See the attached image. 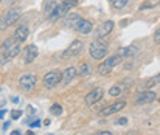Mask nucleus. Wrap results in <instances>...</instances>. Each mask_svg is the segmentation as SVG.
Segmentation results:
<instances>
[{
  "label": "nucleus",
  "mask_w": 160,
  "mask_h": 135,
  "mask_svg": "<svg viewBox=\"0 0 160 135\" xmlns=\"http://www.w3.org/2000/svg\"><path fill=\"white\" fill-rule=\"evenodd\" d=\"M0 50H2V54H3V58L5 59H12V58H16L17 54H19V51H20V42L12 36V38H6L5 41H3V44L0 47Z\"/></svg>",
  "instance_id": "nucleus-1"
},
{
  "label": "nucleus",
  "mask_w": 160,
  "mask_h": 135,
  "mask_svg": "<svg viewBox=\"0 0 160 135\" xmlns=\"http://www.w3.org/2000/svg\"><path fill=\"white\" fill-rule=\"evenodd\" d=\"M89 53H90V56L95 59V61H100V59H103V58H106L107 54V45L106 42L103 41V39H95L90 47H89Z\"/></svg>",
  "instance_id": "nucleus-2"
},
{
  "label": "nucleus",
  "mask_w": 160,
  "mask_h": 135,
  "mask_svg": "<svg viewBox=\"0 0 160 135\" xmlns=\"http://www.w3.org/2000/svg\"><path fill=\"white\" fill-rule=\"evenodd\" d=\"M76 5H78L76 0H64V2H61V3L53 9V12L50 14V19H59V17L68 14L70 9H72L73 6H76Z\"/></svg>",
  "instance_id": "nucleus-3"
},
{
  "label": "nucleus",
  "mask_w": 160,
  "mask_h": 135,
  "mask_svg": "<svg viewBox=\"0 0 160 135\" xmlns=\"http://www.w3.org/2000/svg\"><path fill=\"white\" fill-rule=\"evenodd\" d=\"M121 62V56L120 54H115V56H110V58H107L104 62H101L100 65H98V75H109L110 72H112V68L115 67V65H118Z\"/></svg>",
  "instance_id": "nucleus-4"
},
{
  "label": "nucleus",
  "mask_w": 160,
  "mask_h": 135,
  "mask_svg": "<svg viewBox=\"0 0 160 135\" xmlns=\"http://www.w3.org/2000/svg\"><path fill=\"white\" fill-rule=\"evenodd\" d=\"M36 82H38V78L34 75H31V73H27V75L20 76V79H19V89L22 90V92H30L36 86Z\"/></svg>",
  "instance_id": "nucleus-5"
},
{
  "label": "nucleus",
  "mask_w": 160,
  "mask_h": 135,
  "mask_svg": "<svg viewBox=\"0 0 160 135\" xmlns=\"http://www.w3.org/2000/svg\"><path fill=\"white\" fill-rule=\"evenodd\" d=\"M62 79V73L59 72H48L44 76V87L45 89H53L54 86H58Z\"/></svg>",
  "instance_id": "nucleus-6"
},
{
  "label": "nucleus",
  "mask_w": 160,
  "mask_h": 135,
  "mask_svg": "<svg viewBox=\"0 0 160 135\" xmlns=\"http://www.w3.org/2000/svg\"><path fill=\"white\" fill-rule=\"evenodd\" d=\"M124 106H126V101H117L113 104H109L106 107H103L101 112H100V115L101 117H109V115H112V113L120 112L121 109H124Z\"/></svg>",
  "instance_id": "nucleus-7"
},
{
  "label": "nucleus",
  "mask_w": 160,
  "mask_h": 135,
  "mask_svg": "<svg viewBox=\"0 0 160 135\" xmlns=\"http://www.w3.org/2000/svg\"><path fill=\"white\" fill-rule=\"evenodd\" d=\"M156 99H157V95H156L154 92L145 90V92L138 93V95L134 98V102H135V104H148V102H152V101H156Z\"/></svg>",
  "instance_id": "nucleus-8"
},
{
  "label": "nucleus",
  "mask_w": 160,
  "mask_h": 135,
  "mask_svg": "<svg viewBox=\"0 0 160 135\" xmlns=\"http://www.w3.org/2000/svg\"><path fill=\"white\" fill-rule=\"evenodd\" d=\"M84 99H86V104H87V106H93V104H97L98 101L103 99V89H101V87L93 89L92 92H89V93L86 95Z\"/></svg>",
  "instance_id": "nucleus-9"
},
{
  "label": "nucleus",
  "mask_w": 160,
  "mask_h": 135,
  "mask_svg": "<svg viewBox=\"0 0 160 135\" xmlns=\"http://www.w3.org/2000/svg\"><path fill=\"white\" fill-rule=\"evenodd\" d=\"M84 48V44L81 41H73V44L70 45L64 53H62V58H72V56H76L81 53V50Z\"/></svg>",
  "instance_id": "nucleus-10"
},
{
  "label": "nucleus",
  "mask_w": 160,
  "mask_h": 135,
  "mask_svg": "<svg viewBox=\"0 0 160 135\" xmlns=\"http://www.w3.org/2000/svg\"><path fill=\"white\" fill-rule=\"evenodd\" d=\"M38 58V47L36 45H27L23 48V59L27 64H31Z\"/></svg>",
  "instance_id": "nucleus-11"
},
{
  "label": "nucleus",
  "mask_w": 160,
  "mask_h": 135,
  "mask_svg": "<svg viewBox=\"0 0 160 135\" xmlns=\"http://www.w3.org/2000/svg\"><path fill=\"white\" fill-rule=\"evenodd\" d=\"M113 22L112 20H106L103 25H100V28L97 30V38H106V36H109L110 33H112V30H113Z\"/></svg>",
  "instance_id": "nucleus-12"
},
{
  "label": "nucleus",
  "mask_w": 160,
  "mask_h": 135,
  "mask_svg": "<svg viewBox=\"0 0 160 135\" xmlns=\"http://www.w3.org/2000/svg\"><path fill=\"white\" fill-rule=\"evenodd\" d=\"M20 16H22V11H20L19 8H12V9H9V11L5 14V19H6L8 25H12V23L17 22V19H19Z\"/></svg>",
  "instance_id": "nucleus-13"
},
{
  "label": "nucleus",
  "mask_w": 160,
  "mask_h": 135,
  "mask_svg": "<svg viewBox=\"0 0 160 135\" xmlns=\"http://www.w3.org/2000/svg\"><path fill=\"white\" fill-rule=\"evenodd\" d=\"M92 28H93V25H92V22L90 20H86V19H81V22L78 23V27L75 28L78 33H81V34H87V33H90L92 31Z\"/></svg>",
  "instance_id": "nucleus-14"
},
{
  "label": "nucleus",
  "mask_w": 160,
  "mask_h": 135,
  "mask_svg": "<svg viewBox=\"0 0 160 135\" xmlns=\"http://www.w3.org/2000/svg\"><path fill=\"white\" fill-rule=\"evenodd\" d=\"M28 34H30V30H28L27 27H19V28L14 31V34H12V36H14V38L22 44L23 41H27V39H28Z\"/></svg>",
  "instance_id": "nucleus-15"
},
{
  "label": "nucleus",
  "mask_w": 160,
  "mask_h": 135,
  "mask_svg": "<svg viewBox=\"0 0 160 135\" xmlns=\"http://www.w3.org/2000/svg\"><path fill=\"white\" fill-rule=\"evenodd\" d=\"M79 22H81V17H79L76 12L68 14V17L65 19V25H67V27H70V28H76Z\"/></svg>",
  "instance_id": "nucleus-16"
},
{
  "label": "nucleus",
  "mask_w": 160,
  "mask_h": 135,
  "mask_svg": "<svg viewBox=\"0 0 160 135\" xmlns=\"http://www.w3.org/2000/svg\"><path fill=\"white\" fill-rule=\"evenodd\" d=\"M76 75H78V70H76L75 67H68V68H65V70L62 72V81H64V82H68V81H72Z\"/></svg>",
  "instance_id": "nucleus-17"
},
{
  "label": "nucleus",
  "mask_w": 160,
  "mask_h": 135,
  "mask_svg": "<svg viewBox=\"0 0 160 135\" xmlns=\"http://www.w3.org/2000/svg\"><path fill=\"white\" fill-rule=\"evenodd\" d=\"M138 53V48L137 47H124V48H120L118 50V54L123 56V58H128V56H134Z\"/></svg>",
  "instance_id": "nucleus-18"
},
{
  "label": "nucleus",
  "mask_w": 160,
  "mask_h": 135,
  "mask_svg": "<svg viewBox=\"0 0 160 135\" xmlns=\"http://www.w3.org/2000/svg\"><path fill=\"white\" fill-rule=\"evenodd\" d=\"M76 70H78V76H82L84 78V76H89L90 75V70L92 68H90V65L87 62H82V64H79V67Z\"/></svg>",
  "instance_id": "nucleus-19"
},
{
  "label": "nucleus",
  "mask_w": 160,
  "mask_h": 135,
  "mask_svg": "<svg viewBox=\"0 0 160 135\" xmlns=\"http://www.w3.org/2000/svg\"><path fill=\"white\" fill-rule=\"evenodd\" d=\"M159 82H160V73L159 75H156V76H152V78H149L148 81H145L143 87L148 90V89H151V87H154V86H157Z\"/></svg>",
  "instance_id": "nucleus-20"
},
{
  "label": "nucleus",
  "mask_w": 160,
  "mask_h": 135,
  "mask_svg": "<svg viewBox=\"0 0 160 135\" xmlns=\"http://www.w3.org/2000/svg\"><path fill=\"white\" fill-rule=\"evenodd\" d=\"M110 3H112L113 8L121 9V8H124V6L128 5V0H110Z\"/></svg>",
  "instance_id": "nucleus-21"
},
{
  "label": "nucleus",
  "mask_w": 160,
  "mask_h": 135,
  "mask_svg": "<svg viewBox=\"0 0 160 135\" xmlns=\"http://www.w3.org/2000/svg\"><path fill=\"white\" fill-rule=\"evenodd\" d=\"M50 112H52L53 115H61V113H62V107H61L59 104H53L52 109H50Z\"/></svg>",
  "instance_id": "nucleus-22"
},
{
  "label": "nucleus",
  "mask_w": 160,
  "mask_h": 135,
  "mask_svg": "<svg viewBox=\"0 0 160 135\" xmlns=\"http://www.w3.org/2000/svg\"><path fill=\"white\" fill-rule=\"evenodd\" d=\"M121 93V87H118V86H115V87H112V89L109 90V95L110 96H118Z\"/></svg>",
  "instance_id": "nucleus-23"
},
{
  "label": "nucleus",
  "mask_w": 160,
  "mask_h": 135,
  "mask_svg": "<svg viewBox=\"0 0 160 135\" xmlns=\"http://www.w3.org/2000/svg\"><path fill=\"white\" fill-rule=\"evenodd\" d=\"M6 28H8V22H6L5 16H2L0 17V31H5Z\"/></svg>",
  "instance_id": "nucleus-24"
},
{
  "label": "nucleus",
  "mask_w": 160,
  "mask_h": 135,
  "mask_svg": "<svg viewBox=\"0 0 160 135\" xmlns=\"http://www.w3.org/2000/svg\"><path fill=\"white\" fill-rule=\"evenodd\" d=\"M20 117H22V112H20V110H12V112H11V118H12V120H19Z\"/></svg>",
  "instance_id": "nucleus-25"
},
{
  "label": "nucleus",
  "mask_w": 160,
  "mask_h": 135,
  "mask_svg": "<svg viewBox=\"0 0 160 135\" xmlns=\"http://www.w3.org/2000/svg\"><path fill=\"white\" fill-rule=\"evenodd\" d=\"M126 123H128V118H124V117H123V118H118V120L115 121V124H118V126H123V124H126Z\"/></svg>",
  "instance_id": "nucleus-26"
},
{
  "label": "nucleus",
  "mask_w": 160,
  "mask_h": 135,
  "mask_svg": "<svg viewBox=\"0 0 160 135\" xmlns=\"http://www.w3.org/2000/svg\"><path fill=\"white\" fill-rule=\"evenodd\" d=\"M154 41H156L157 44H160V28H157L156 33H154Z\"/></svg>",
  "instance_id": "nucleus-27"
},
{
  "label": "nucleus",
  "mask_w": 160,
  "mask_h": 135,
  "mask_svg": "<svg viewBox=\"0 0 160 135\" xmlns=\"http://www.w3.org/2000/svg\"><path fill=\"white\" fill-rule=\"evenodd\" d=\"M41 126V121L39 120H36V121H33L31 124H30V128H39Z\"/></svg>",
  "instance_id": "nucleus-28"
},
{
  "label": "nucleus",
  "mask_w": 160,
  "mask_h": 135,
  "mask_svg": "<svg viewBox=\"0 0 160 135\" xmlns=\"http://www.w3.org/2000/svg\"><path fill=\"white\" fill-rule=\"evenodd\" d=\"M97 135H112V132H109V131H101V132H98Z\"/></svg>",
  "instance_id": "nucleus-29"
},
{
  "label": "nucleus",
  "mask_w": 160,
  "mask_h": 135,
  "mask_svg": "<svg viewBox=\"0 0 160 135\" xmlns=\"http://www.w3.org/2000/svg\"><path fill=\"white\" fill-rule=\"evenodd\" d=\"M5 113H6V110H5V109H2V110H0V118H3V117H5Z\"/></svg>",
  "instance_id": "nucleus-30"
},
{
  "label": "nucleus",
  "mask_w": 160,
  "mask_h": 135,
  "mask_svg": "<svg viewBox=\"0 0 160 135\" xmlns=\"http://www.w3.org/2000/svg\"><path fill=\"white\" fill-rule=\"evenodd\" d=\"M11 135H22V134H20L19 131H12V132H11Z\"/></svg>",
  "instance_id": "nucleus-31"
},
{
  "label": "nucleus",
  "mask_w": 160,
  "mask_h": 135,
  "mask_svg": "<svg viewBox=\"0 0 160 135\" xmlns=\"http://www.w3.org/2000/svg\"><path fill=\"white\" fill-rule=\"evenodd\" d=\"M3 104H5V101H3V99H0V106H3Z\"/></svg>",
  "instance_id": "nucleus-32"
},
{
  "label": "nucleus",
  "mask_w": 160,
  "mask_h": 135,
  "mask_svg": "<svg viewBox=\"0 0 160 135\" xmlns=\"http://www.w3.org/2000/svg\"><path fill=\"white\" fill-rule=\"evenodd\" d=\"M27 135H33V132H31V131H28V132H27Z\"/></svg>",
  "instance_id": "nucleus-33"
},
{
  "label": "nucleus",
  "mask_w": 160,
  "mask_h": 135,
  "mask_svg": "<svg viewBox=\"0 0 160 135\" xmlns=\"http://www.w3.org/2000/svg\"><path fill=\"white\" fill-rule=\"evenodd\" d=\"M12 2H14V0H6V3H12Z\"/></svg>",
  "instance_id": "nucleus-34"
},
{
  "label": "nucleus",
  "mask_w": 160,
  "mask_h": 135,
  "mask_svg": "<svg viewBox=\"0 0 160 135\" xmlns=\"http://www.w3.org/2000/svg\"><path fill=\"white\" fill-rule=\"evenodd\" d=\"M48 135H53V134H48Z\"/></svg>",
  "instance_id": "nucleus-35"
},
{
  "label": "nucleus",
  "mask_w": 160,
  "mask_h": 135,
  "mask_svg": "<svg viewBox=\"0 0 160 135\" xmlns=\"http://www.w3.org/2000/svg\"><path fill=\"white\" fill-rule=\"evenodd\" d=\"M159 5H160V2H159Z\"/></svg>",
  "instance_id": "nucleus-36"
},
{
  "label": "nucleus",
  "mask_w": 160,
  "mask_h": 135,
  "mask_svg": "<svg viewBox=\"0 0 160 135\" xmlns=\"http://www.w3.org/2000/svg\"><path fill=\"white\" fill-rule=\"evenodd\" d=\"M159 102H160V99H159Z\"/></svg>",
  "instance_id": "nucleus-37"
},
{
  "label": "nucleus",
  "mask_w": 160,
  "mask_h": 135,
  "mask_svg": "<svg viewBox=\"0 0 160 135\" xmlns=\"http://www.w3.org/2000/svg\"><path fill=\"white\" fill-rule=\"evenodd\" d=\"M0 2H2V0H0Z\"/></svg>",
  "instance_id": "nucleus-38"
}]
</instances>
